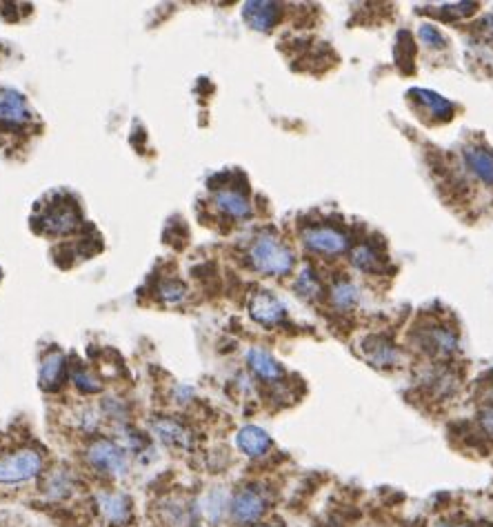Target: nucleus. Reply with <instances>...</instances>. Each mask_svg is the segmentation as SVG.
Returning a JSON list of instances; mask_svg holds the SVG:
<instances>
[{
    "label": "nucleus",
    "mask_w": 493,
    "mask_h": 527,
    "mask_svg": "<svg viewBox=\"0 0 493 527\" xmlns=\"http://www.w3.org/2000/svg\"><path fill=\"white\" fill-rule=\"evenodd\" d=\"M249 261L258 272L269 276H283L294 267V254L275 236L263 234L254 240L249 249Z\"/></svg>",
    "instance_id": "f257e3e1"
},
{
    "label": "nucleus",
    "mask_w": 493,
    "mask_h": 527,
    "mask_svg": "<svg viewBox=\"0 0 493 527\" xmlns=\"http://www.w3.org/2000/svg\"><path fill=\"white\" fill-rule=\"evenodd\" d=\"M42 454L32 447L13 449L0 456V485H20L29 483L42 474Z\"/></svg>",
    "instance_id": "f03ea898"
},
{
    "label": "nucleus",
    "mask_w": 493,
    "mask_h": 527,
    "mask_svg": "<svg viewBox=\"0 0 493 527\" xmlns=\"http://www.w3.org/2000/svg\"><path fill=\"white\" fill-rule=\"evenodd\" d=\"M85 458L98 474L105 476L122 478L129 472V451L112 439H94L87 445Z\"/></svg>",
    "instance_id": "7ed1b4c3"
},
{
    "label": "nucleus",
    "mask_w": 493,
    "mask_h": 527,
    "mask_svg": "<svg viewBox=\"0 0 493 527\" xmlns=\"http://www.w3.org/2000/svg\"><path fill=\"white\" fill-rule=\"evenodd\" d=\"M269 499L258 485H244L231 494L229 519L238 527H254L267 514Z\"/></svg>",
    "instance_id": "20e7f679"
},
{
    "label": "nucleus",
    "mask_w": 493,
    "mask_h": 527,
    "mask_svg": "<svg viewBox=\"0 0 493 527\" xmlns=\"http://www.w3.org/2000/svg\"><path fill=\"white\" fill-rule=\"evenodd\" d=\"M151 432L153 436L165 445V447H172V449H182L187 451L194 447V434L191 430L180 423L178 418L172 416H158L151 420Z\"/></svg>",
    "instance_id": "39448f33"
},
{
    "label": "nucleus",
    "mask_w": 493,
    "mask_h": 527,
    "mask_svg": "<svg viewBox=\"0 0 493 527\" xmlns=\"http://www.w3.org/2000/svg\"><path fill=\"white\" fill-rule=\"evenodd\" d=\"M96 505L98 511L102 514V519L114 525V527H125L131 521L133 507H131V499L122 492H112L105 490L96 494Z\"/></svg>",
    "instance_id": "423d86ee"
},
{
    "label": "nucleus",
    "mask_w": 493,
    "mask_h": 527,
    "mask_svg": "<svg viewBox=\"0 0 493 527\" xmlns=\"http://www.w3.org/2000/svg\"><path fill=\"white\" fill-rule=\"evenodd\" d=\"M302 243L320 254H340L347 249V236L333 227H309L302 232Z\"/></svg>",
    "instance_id": "0eeeda50"
},
{
    "label": "nucleus",
    "mask_w": 493,
    "mask_h": 527,
    "mask_svg": "<svg viewBox=\"0 0 493 527\" xmlns=\"http://www.w3.org/2000/svg\"><path fill=\"white\" fill-rule=\"evenodd\" d=\"M249 314L251 319L260 325H278L285 319V305L269 292H256L249 300Z\"/></svg>",
    "instance_id": "6e6552de"
},
{
    "label": "nucleus",
    "mask_w": 493,
    "mask_h": 527,
    "mask_svg": "<svg viewBox=\"0 0 493 527\" xmlns=\"http://www.w3.org/2000/svg\"><path fill=\"white\" fill-rule=\"evenodd\" d=\"M229 505H231V494L225 487H213L200 499L198 509L200 516L207 521V525L218 527L229 516Z\"/></svg>",
    "instance_id": "1a4fd4ad"
},
{
    "label": "nucleus",
    "mask_w": 493,
    "mask_h": 527,
    "mask_svg": "<svg viewBox=\"0 0 493 527\" xmlns=\"http://www.w3.org/2000/svg\"><path fill=\"white\" fill-rule=\"evenodd\" d=\"M158 511H160V523L165 527H194L200 519V509H194V505L178 499L162 501Z\"/></svg>",
    "instance_id": "9d476101"
},
{
    "label": "nucleus",
    "mask_w": 493,
    "mask_h": 527,
    "mask_svg": "<svg viewBox=\"0 0 493 527\" xmlns=\"http://www.w3.org/2000/svg\"><path fill=\"white\" fill-rule=\"evenodd\" d=\"M236 445L244 456L260 458L271 449V436L258 425H244L236 434Z\"/></svg>",
    "instance_id": "9b49d317"
},
{
    "label": "nucleus",
    "mask_w": 493,
    "mask_h": 527,
    "mask_svg": "<svg viewBox=\"0 0 493 527\" xmlns=\"http://www.w3.org/2000/svg\"><path fill=\"white\" fill-rule=\"evenodd\" d=\"M32 118L27 100L13 89H0V123L5 125H25Z\"/></svg>",
    "instance_id": "f8f14e48"
},
{
    "label": "nucleus",
    "mask_w": 493,
    "mask_h": 527,
    "mask_svg": "<svg viewBox=\"0 0 493 527\" xmlns=\"http://www.w3.org/2000/svg\"><path fill=\"white\" fill-rule=\"evenodd\" d=\"M242 16L249 23V27L258 29V32H269L278 23L280 7L275 3H267V0H251V3L244 5Z\"/></svg>",
    "instance_id": "ddd939ff"
},
{
    "label": "nucleus",
    "mask_w": 493,
    "mask_h": 527,
    "mask_svg": "<svg viewBox=\"0 0 493 527\" xmlns=\"http://www.w3.org/2000/svg\"><path fill=\"white\" fill-rule=\"evenodd\" d=\"M65 372H67V363L65 356L60 352H52L42 358L40 363V372H38V385L44 391H56L65 381Z\"/></svg>",
    "instance_id": "4468645a"
},
{
    "label": "nucleus",
    "mask_w": 493,
    "mask_h": 527,
    "mask_svg": "<svg viewBox=\"0 0 493 527\" xmlns=\"http://www.w3.org/2000/svg\"><path fill=\"white\" fill-rule=\"evenodd\" d=\"M246 363H249L251 372L258 376V379H263L267 383H278L283 379V367L280 363L275 360L269 352L260 350V348H254L246 352Z\"/></svg>",
    "instance_id": "2eb2a0df"
},
{
    "label": "nucleus",
    "mask_w": 493,
    "mask_h": 527,
    "mask_svg": "<svg viewBox=\"0 0 493 527\" xmlns=\"http://www.w3.org/2000/svg\"><path fill=\"white\" fill-rule=\"evenodd\" d=\"M78 225V212H76L73 205H58L52 207L47 214L42 216V230L49 234H67L71 230H76Z\"/></svg>",
    "instance_id": "dca6fc26"
},
{
    "label": "nucleus",
    "mask_w": 493,
    "mask_h": 527,
    "mask_svg": "<svg viewBox=\"0 0 493 527\" xmlns=\"http://www.w3.org/2000/svg\"><path fill=\"white\" fill-rule=\"evenodd\" d=\"M362 350H364V356H367L369 363L376 365V367H389L398 360V352H396L393 345L384 338H378V336L367 338Z\"/></svg>",
    "instance_id": "f3484780"
},
{
    "label": "nucleus",
    "mask_w": 493,
    "mask_h": 527,
    "mask_svg": "<svg viewBox=\"0 0 493 527\" xmlns=\"http://www.w3.org/2000/svg\"><path fill=\"white\" fill-rule=\"evenodd\" d=\"M213 203H215V207L220 209V212H225L231 218H246L251 214L249 201H246L242 194L231 191V189H220L218 194L213 196Z\"/></svg>",
    "instance_id": "a211bd4d"
},
{
    "label": "nucleus",
    "mask_w": 493,
    "mask_h": 527,
    "mask_svg": "<svg viewBox=\"0 0 493 527\" xmlns=\"http://www.w3.org/2000/svg\"><path fill=\"white\" fill-rule=\"evenodd\" d=\"M465 160L469 165V170L480 178L485 180L487 185H493V154L487 152V149L482 147H467L465 149Z\"/></svg>",
    "instance_id": "6ab92c4d"
},
{
    "label": "nucleus",
    "mask_w": 493,
    "mask_h": 527,
    "mask_svg": "<svg viewBox=\"0 0 493 527\" xmlns=\"http://www.w3.org/2000/svg\"><path fill=\"white\" fill-rule=\"evenodd\" d=\"M424 343H427V348H431L438 354H451L458 348L456 334L446 327H431L424 336Z\"/></svg>",
    "instance_id": "aec40b11"
},
{
    "label": "nucleus",
    "mask_w": 493,
    "mask_h": 527,
    "mask_svg": "<svg viewBox=\"0 0 493 527\" xmlns=\"http://www.w3.org/2000/svg\"><path fill=\"white\" fill-rule=\"evenodd\" d=\"M411 94L418 96V98H420L438 118H440V116H442V118H451V114H453V105H451L449 100H446V98H442V96H438V94H434V92H429V89H413Z\"/></svg>",
    "instance_id": "412c9836"
},
{
    "label": "nucleus",
    "mask_w": 493,
    "mask_h": 527,
    "mask_svg": "<svg viewBox=\"0 0 493 527\" xmlns=\"http://www.w3.org/2000/svg\"><path fill=\"white\" fill-rule=\"evenodd\" d=\"M331 303H333L335 307H340V309L353 307V305L358 303V290H356V285H351V283H347V280L335 283L333 288H331Z\"/></svg>",
    "instance_id": "4be33fe9"
},
{
    "label": "nucleus",
    "mask_w": 493,
    "mask_h": 527,
    "mask_svg": "<svg viewBox=\"0 0 493 527\" xmlns=\"http://www.w3.org/2000/svg\"><path fill=\"white\" fill-rule=\"evenodd\" d=\"M351 261L358 269H362V272H380V269H382L380 256L369 245H360V247L353 249L351 251Z\"/></svg>",
    "instance_id": "5701e85b"
},
{
    "label": "nucleus",
    "mask_w": 493,
    "mask_h": 527,
    "mask_svg": "<svg viewBox=\"0 0 493 527\" xmlns=\"http://www.w3.org/2000/svg\"><path fill=\"white\" fill-rule=\"evenodd\" d=\"M71 487H73L71 478L67 476V472L60 470V472L49 474V480H47V487H44V492L49 494L52 501H63L65 496L71 494Z\"/></svg>",
    "instance_id": "b1692460"
},
{
    "label": "nucleus",
    "mask_w": 493,
    "mask_h": 527,
    "mask_svg": "<svg viewBox=\"0 0 493 527\" xmlns=\"http://www.w3.org/2000/svg\"><path fill=\"white\" fill-rule=\"evenodd\" d=\"M71 383H73L76 389L83 391V394H98V391L102 389V385L85 369H73L71 372Z\"/></svg>",
    "instance_id": "393cba45"
},
{
    "label": "nucleus",
    "mask_w": 493,
    "mask_h": 527,
    "mask_svg": "<svg viewBox=\"0 0 493 527\" xmlns=\"http://www.w3.org/2000/svg\"><path fill=\"white\" fill-rule=\"evenodd\" d=\"M78 418H76V425H78L81 432L85 434H96L98 427H100V412L94 410V408H83L78 410V414H76Z\"/></svg>",
    "instance_id": "a878e982"
},
{
    "label": "nucleus",
    "mask_w": 493,
    "mask_h": 527,
    "mask_svg": "<svg viewBox=\"0 0 493 527\" xmlns=\"http://www.w3.org/2000/svg\"><path fill=\"white\" fill-rule=\"evenodd\" d=\"M160 296L165 303H180L187 296V285H182L180 280H165L160 285Z\"/></svg>",
    "instance_id": "bb28decb"
},
{
    "label": "nucleus",
    "mask_w": 493,
    "mask_h": 527,
    "mask_svg": "<svg viewBox=\"0 0 493 527\" xmlns=\"http://www.w3.org/2000/svg\"><path fill=\"white\" fill-rule=\"evenodd\" d=\"M102 414L114 418L116 423H120V425H127V405L122 401H118V398H112V396L105 398L102 401Z\"/></svg>",
    "instance_id": "cd10ccee"
},
{
    "label": "nucleus",
    "mask_w": 493,
    "mask_h": 527,
    "mask_svg": "<svg viewBox=\"0 0 493 527\" xmlns=\"http://www.w3.org/2000/svg\"><path fill=\"white\" fill-rule=\"evenodd\" d=\"M296 290L302 294V296H318V292H320V285H318V280H316V276H314V272L311 269H304V272L300 274V278H298V283H296Z\"/></svg>",
    "instance_id": "c85d7f7f"
},
{
    "label": "nucleus",
    "mask_w": 493,
    "mask_h": 527,
    "mask_svg": "<svg viewBox=\"0 0 493 527\" xmlns=\"http://www.w3.org/2000/svg\"><path fill=\"white\" fill-rule=\"evenodd\" d=\"M418 36H420V40H422L424 45H429V47H434V49H438V47H442V45H444L442 34L438 32V29H436L434 25H420Z\"/></svg>",
    "instance_id": "c756f323"
},
{
    "label": "nucleus",
    "mask_w": 493,
    "mask_h": 527,
    "mask_svg": "<svg viewBox=\"0 0 493 527\" xmlns=\"http://www.w3.org/2000/svg\"><path fill=\"white\" fill-rule=\"evenodd\" d=\"M477 423H480L485 434L493 436V405H489V408H485L480 412V416H477Z\"/></svg>",
    "instance_id": "7c9ffc66"
},
{
    "label": "nucleus",
    "mask_w": 493,
    "mask_h": 527,
    "mask_svg": "<svg viewBox=\"0 0 493 527\" xmlns=\"http://www.w3.org/2000/svg\"><path fill=\"white\" fill-rule=\"evenodd\" d=\"M174 398H176V403H189L191 398H194V389L189 387V385H176V389H174Z\"/></svg>",
    "instance_id": "2f4dec72"
},
{
    "label": "nucleus",
    "mask_w": 493,
    "mask_h": 527,
    "mask_svg": "<svg viewBox=\"0 0 493 527\" xmlns=\"http://www.w3.org/2000/svg\"><path fill=\"white\" fill-rule=\"evenodd\" d=\"M482 27L487 29L489 38H493V16H487V18L482 20Z\"/></svg>",
    "instance_id": "473e14b6"
},
{
    "label": "nucleus",
    "mask_w": 493,
    "mask_h": 527,
    "mask_svg": "<svg viewBox=\"0 0 493 527\" xmlns=\"http://www.w3.org/2000/svg\"><path fill=\"white\" fill-rule=\"evenodd\" d=\"M434 527H469V525H465V523H446V521H440V523H436Z\"/></svg>",
    "instance_id": "72a5a7b5"
},
{
    "label": "nucleus",
    "mask_w": 493,
    "mask_h": 527,
    "mask_svg": "<svg viewBox=\"0 0 493 527\" xmlns=\"http://www.w3.org/2000/svg\"><path fill=\"white\" fill-rule=\"evenodd\" d=\"M254 527H278V525H271V523H258V525H254Z\"/></svg>",
    "instance_id": "f704fd0d"
},
{
    "label": "nucleus",
    "mask_w": 493,
    "mask_h": 527,
    "mask_svg": "<svg viewBox=\"0 0 493 527\" xmlns=\"http://www.w3.org/2000/svg\"><path fill=\"white\" fill-rule=\"evenodd\" d=\"M0 278H3V269H0Z\"/></svg>",
    "instance_id": "c9c22d12"
}]
</instances>
